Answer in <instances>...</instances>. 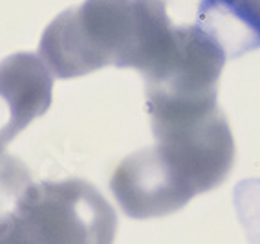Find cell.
Masks as SVG:
<instances>
[{"label": "cell", "mask_w": 260, "mask_h": 244, "mask_svg": "<svg viewBox=\"0 0 260 244\" xmlns=\"http://www.w3.org/2000/svg\"><path fill=\"white\" fill-rule=\"evenodd\" d=\"M110 189L130 219L171 215L194 198L159 160L154 147L126 156L112 173Z\"/></svg>", "instance_id": "5b68a950"}, {"label": "cell", "mask_w": 260, "mask_h": 244, "mask_svg": "<svg viewBox=\"0 0 260 244\" xmlns=\"http://www.w3.org/2000/svg\"><path fill=\"white\" fill-rule=\"evenodd\" d=\"M116 231V211L90 182L44 180L22 195L8 244H108Z\"/></svg>", "instance_id": "3957f363"}, {"label": "cell", "mask_w": 260, "mask_h": 244, "mask_svg": "<svg viewBox=\"0 0 260 244\" xmlns=\"http://www.w3.org/2000/svg\"><path fill=\"white\" fill-rule=\"evenodd\" d=\"M172 29L165 0H84L51 20L39 55L59 79L105 66L143 74L167 48Z\"/></svg>", "instance_id": "6da1fadb"}, {"label": "cell", "mask_w": 260, "mask_h": 244, "mask_svg": "<svg viewBox=\"0 0 260 244\" xmlns=\"http://www.w3.org/2000/svg\"><path fill=\"white\" fill-rule=\"evenodd\" d=\"M194 24L233 59L260 48V4L253 0H200Z\"/></svg>", "instance_id": "52a82bcc"}, {"label": "cell", "mask_w": 260, "mask_h": 244, "mask_svg": "<svg viewBox=\"0 0 260 244\" xmlns=\"http://www.w3.org/2000/svg\"><path fill=\"white\" fill-rule=\"evenodd\" d=\"M228 53L198 24L174 26L159 59L141 74L147 107L216 103Z\"/></svg>", "instance_id": "277c9868"}, {"label": "cell", "mask_w": 260, "mask_h": 244, "mask_svg": "<svg viewBox=\"0 0 260 244\" xmlns=\"http://www.w3.org/2000/svg\"><path fill=\"white\" fill-rule=\"evenodd\" d=\"M33 182L19 158L0 152V244H8L20 198Z\"/></svg>", "instance_id": "ba28073f"}, {"label": "cell", "mask_w": 260, "mask_h": 244, "mask_svg": "<svg viewBox=\"0 0 260 244\" xmlns=\"http://www.w3.org/2000/svg\"><path fill=\"white\" fill-rule=\"evenodd\" d=\"M41 55L17 52L0 63V152L51 105L53 77Z\"/></svg>", "instance_id": "8992f818"}, {"label": "cell", "mask_w": 260, "mask_h": 244, "mask_svg": "<svg viewBox=\"0 0 260 244\" xmlns=\"http://www.w3.org/2000/svg\"><path fill=\"white\" fill-rule=\"evenodd\" d=\"M154 150L192 195L225 182L235 165V140L218 103L147 108Z\"/></svg>", "instance_id": "7a4b0ae2"}, {"label": "cell", "mask_w": 260, "mask_h": 244, "mask_svg": "<svg viewBox=\"0 0 260 244\" xmlns=\"http://www.w3.org/2000/svg\"><path fill=\"white\" fill-rule=\"evenodd\" d=\"M253 2H256V4H260V0H253Z\"/></svg>", "instance_id": "9c48e42d"}]
</instances>
